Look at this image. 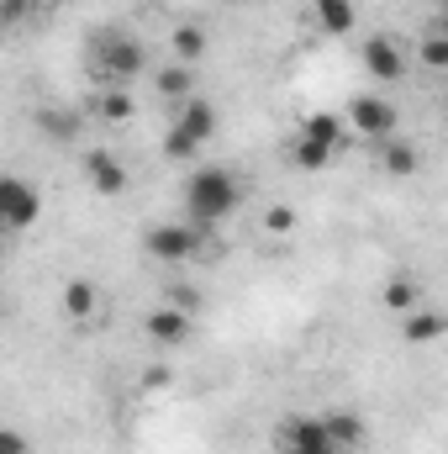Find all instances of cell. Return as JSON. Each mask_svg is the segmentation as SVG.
Instances as JSON below:
<instances>
[{
	"instance_id": "8",
	"label": "cell",
	"mask_w": 448,
	"mask_h": 454,
	"mask_svg": "<svg viewBox=\"0 0 448 454\" xmlns=\"http://www.w3.org/2000/svg\"><path fill=\"white\" fill-rule=\"evenodd\" d=\"M364 69L380 85H396V80H406V48L390 32H375V37H364Z\"/></svg>"
},
{
	"instance_id": "26",
	"label": "cell",
	"mask_w": 448,
	"mask_h": 454,
	"mask_svg": "<svg viewBox=\"0 0 448 454\" xmlns=\"http://www.w3.org/2000/svg\"><path fill=\"white\" fill-rule=\"evenodd\" d=\"M0 454H32V444H27L16 428H0Z\"/></svg>"
},
{
	"instance_id": "10",
	"label": "cell",
	"mask_w": 448,
	"mask_h": 454,
	"mask_svg": "<svg viewBox=\"0 0 448 454\" xmlns=\"http://www.w3.org/2000/svg\"><path fill=\"white\" fill-rule=\"evenodd\" d=\"M85 180H90L96 196H121V191L132 185V169L116 159L112 148H90V153H85Z\"/></svg>"
},
{
	"instance_id": "11",
	"label": "cell",
	"mask_w": 448,
	"mask_h": 454,
	"mask_svg": "<svg viewBox=\"0 0 448 454\" xmlns=\"http://www.w3.org/2000/svg\"><path fill=\"white\" fill-rule=\"evenodd\" d=\"M143 333H148L153 348H180V343H190V333H196V317H185V312H174L164 301V307H153L143 317Z\"/></svg>"
},
{
	"instance_id": "18",
	"label": "cell",
	"mask_w": 448,
	"mask_h": 454,
	"mask_svg": "<svg viewBox=\"0 0 448 454\" xmlns=\"http://www.w3.org/2000/svg\"><path fill=\"white\" fill-rule=\"evenodd\" d=\"M375 148H380L385 175H396V180H406V175H417V169H422V153H417L412 143H401V137H385V143H375Z\"/></svg>"
},
{
	"instance_id": "13",
	"label": "cell",
	"mask_w": 448,
	"mask_h": 454,
	"mask_svg": "<svg viewBox=\"0 0 448 454\" xmlns=\"http://www.w3.org/2000/svg\"><path fill=\"white\" fill-rule=\"evenodd\" d=\"M37 132H42L53 148H69V143L85 132V116L69 112V106H37Z\"/></svg>"
},
{
	"instance_id": "1",
	"label": "cell",
	"mask_w": 448,
	"mask_h": 454,
	"mask_svg": "<svg viewBox=\"0 0 448 454\" xmlns=\"http://www.w3.org/2000/svg\"><path fill=\"white\" fill-rule=\"evenodd\" d=\"M243 207V180L227 164H196L185 175V212L201 232H212L217 223H227Z\"/></svg>"
},
{
	"instance_id": "7",
	"label": "cell",
	"mask_w": 448,
	"mask_h": 454,
	"mask_svg": "<svg viewBox=\"0 0 448 454\" xmlns=\"http://www.w3.org/2000/svg\"><path fill=\"white\" fill-rule=\"evenodd\" d=\"M274 454H337L328 439H322V423L312 412H290L274 423Z\"/></svg>"
},
{
	"instance_id": "22",
	"label": "cell",
	"mask_w": 448,
	"mask_h": 454,
	"mask_svg": "<svg viewBox=\"0 0 448 454\" xmlns=\"http://www.w3.org/2000/svg\"><path fill=\"white\" fill-rule=\"evenodd\" d=\"M169 307L185 312V317H196V312L206 307V296H201V286H174V291H169Z\"/></svg>"
},
{
	"instance_id": "27",
	"label": "cell",
	"mask_w": 448,
	"mask_h": 454,
	"mask_svg": "<svg viewBox=\"0 0 448 454\" xmlns=\"http://www.w3.org/2000/svg\"><path fill=\"white\" fill-rule=\"evenodd\" d=\"M0 259H5V227H0Z\"/></svg>"
},
{
	"instance_id": "6",
	"label": "cell",
	"mask_w": 448,
	"mask_h": 454,
	"mask_svg": "<svg viewBox=\"0 0 448 454\" xmlns=\"http://www.w3.org/2000/svg\"><path fill=\"white\" fill-rule=\"evenodd\" d=\"M348 127H353L364 143H385V137H396L401 116H396V106H390L385 96H353V101H348Z\"/></svg>"
},
{
	"instance_id": "4",
	"label": "cell",
	"mask_w": 448,
	"mask_h": 454,
	"mask_svg": "<svg viewBox=\"0 0 448 454\" xmlns=\"http://www.w3.org/2000/svg\"><path fill=\"white\" fill-rule=\"evenodd\" d=\"M143 248H148V259H158V264H190V259L206 254V232L196 223H158V227L143 232Z\"/></svg>"
},
{
	"instance_id": "17",
	"label": "cell",
	"mask_w": 448,
	"mask_h": 454,
	"mask_svg": "<svg viewBox=\"0 0 448 454\" xmlns=\"http://www.w3.org/2000/svg\"><path fill=\"white\" fill-rule=\"evenodd\" d=\"M169 53H174V64H201L206 59V27H196V21H180L174 27V37H169Z\"/></svg>"
},
{
	"instance_id": "19",
	"label": "cell",
	"mask_w": 448,
	"mask_h": 454,
	"mask_svg": "<svg viewBox=\"0 0 448 454\" xmlns=\"http://www.w3.org/2000/svg\"><path fill=\"white\" fill-rule=\"evenodd\" d=\"M444 312H428V307H417V312H406L401 317V333H406V343H438L444 339Z\"/></svg>"
},
{
	"instance_id": "28",
	"label": "cell",
	"mask_w": 448,
	"mask_h": 454,
	"mask_svg": "<svg viewBox=\"0 0 448 454\" xmlns=\"http://www.w3.org/2000/svg\"><path fill=\"white\" fill-rule=\"evenodd\" d=\"M53 5H64V0H53Z\"/></svg>"
},
{
	"instance_id": "12",
	"label": "cell",
	"mask_w": 448,
	"mask_h": 454,
	"mask_svg": "<svg viewBox=\"0 0 448 454\" xmlns=\"http://www.w3.org/2000/svg\"><path fill=\"white\" fill-rule=\"evenodd\" d=\"M153 96H158V101H169V106H185V101L196 96V69L169 59L164 69H153Z\"/></svg>"
},
{
	"instance_id": "21",
	"label": "cell",
	"mask_w": 448,
	"mask_h": 454,
	"mask_svg": "<svg viewBox=\"0 0 448 454\" xmlns=\"http://www.w3.org/2000/svg\"><path fill=\"white\" fill-rule=\"evenodd\" d=\"M417 64H422V69H433V74H444V69H448V37H444V32H428V37L417 43Z\"/></svg>"
},
{
	"instance_id": "16",
	"label": "cell",
	"mask_w": 448,
	"mask_h": 454,
	"mask_svg": "<svg viewBox=\"0 0 448 454\" xmlns=\"http://www.w3.org/2000/svg\"><path fill=\"white\" fill-rule=\"evenodd\" d=\"M137 112V101H132V90H121V85H101L96 96H90V116H101V121H132Z\"/></svg>"
},
{
	"instance_id": "2",
	"label": "cell",
	"mask_w": 448,
	"mask_h": 454,
	"mask_svg": "<svg viewBox=\"0 0 448 454\" xmlns=\"http://www.w3.org/2000/svg\"><path fill=\"white\" fill-rule=\"evenodd\" d=\"M143 69H148V48H143L132 32L112 27V32H96V37H90V74H96L101 85H121V90H127Z\"/></svg>"
},
{
	"instance_id": "15",
	"label": "cell",
	"mask_w": 448,
	"mask_h": 454,
	"mask_svg": "<svg viewBox=\"0 0 448 454\" xmlns=\"http://www.w3.org/2000/svg\"><path fill=\"white\" fill-rule=\"evenodd\" d=\"M312 16H317V27H322V32L348 37V32H353V21H359V5H353V0H312Z\"/></svg>"
},
{
	"instance_id": "9",
	"label": "cell",
	"mask_w": 448,
	"mask_h": 454,
	"mask_svg": "<svg viewBox=\"0 0 448 454\" xmlns=\"http://www.w3.org/2000/svg\"><path fill=\"white\" fill-rule=\"evenodd\" d=\"M317 423H322V439H328L337 454H364V444H369V423H364L359 412H348V407L317 412Z\"/></svg>"
},
{
	"instance_id": "20",
	"label": "cell",
	"mask_w": 448,
	"mask_h": 454,
	"mask_svg": "<svg viewBox=\"0 0 448 454\" xmlns=\"http://www.w3.org/2000/svg\"><path fill=\"white\" fill-rule=\"evenodd\" d=\"M417 307H422V286H417L412 275H390V286H385V312L406 317V312H417Z\"/></svg>"
},
{
	"instance_id": "23",
	"label": "cell",
	"mask_w": 448,
	"mask_h": 454,
	"mask_svg": "<svg viewBox=\"0 0 448 454\" xmlns=\"http://www.w3.org/2000/svg\"><path fill=\"white\" fill-rule=\"evenodd\" d=\"M264 232H274V238L296 232V212H290V207H269V212H264Z\"/></svg>"
},
{
	"instance_id": "25",
	"label": "cell",
	"mask_w": 448,
	"mask_h": 454,
	"mask_svg": "<svg viewBox=\"0 0 448 454\" xmlns=\"http://www.w3.org/2000/svg\"><path fill=\"white\" fill-rule=\"evenodd\" d=\"M169 380H174V375H169V364H148V370H143V386H148V391H164Z\"/></svg>"
},
{
	"instance_id": "24",
	"label": "cell",
	"mask_w": 448,
	"mask_h": 454,
	"mask_svg": "<svg viewBox=\"0 0 448 454\" xmlns=\"http://www.w3.org/2000/svg\"><path fill=\"white\" fill-rule=\"evenodd\" d=\"M32 16V0H0V27H21Z\"/></svg>"
},
{
	"instance_id": "14",
	"label": "cell",
	"mask_w": 448,
	"mask_h": 454,
	"mask_svg": "<svg viewBox=\"0 0 448 454\" xmlns=\"http://www.w3.org/2000/svg\"><path fill=\"white\" fill-rule=\"evenodd\" d=\"M58 307H64L69 323H90V317L101 312V291H96L90 280H69V286L58 291Z\"/></svg>"
},
{
	"instance_id": "5",
	"label": "cell",
	"mask_w": 448,
	"mask_h": 454,
	"mask_svg": "<svg viewBox=\"0 0 448 454\" xmlns=\"http://www.w3.org/2000/svg\"><path fill=\"white\" fill-rule=\"evenodd\" d=\"M42 223V191L21 175H0V227L5 232H27Z\"/></svg>"
},
{
	"instance_id": "3",
	"label": "cell",
	"mask_w": 448,
	"mask_h": 454,
	"mask_svg": "<svg viewBox=\"0 0 448 454\" xmlns=\"http://www.w3.org/2000/svg\"><path fill=\"white\" fill-rule=\"evenodd\" d=\"M174 127L164 132V153L174 159V164H190L212 137H217V106L206 101V96H190L185 106H174Z\"/></svg>"
}]
</instances>
